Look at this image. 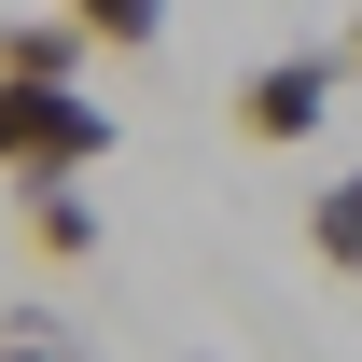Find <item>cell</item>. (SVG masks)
I'll list each match as a JSON object with an SVG mask.
<instances>
[{
  "mask_svg": "<svg viewBox=\"0 0 362 362\" xmlns=\"http://www.w3.org/2000/svg\"><path fill=\"white\" fill-rule=\"evenodd\" d=\"M112 139L126 126H112L84 84H14V70H0V181H14V195H28V181H98Z\"/></svg>",
  "mask_w": 362,
  "mask_h": 362,
  "instance_id": "cell-1",
  "label": "cell"
},
{
  "mask_svg": "<svg viewBox=\"0 0 362 362\" xmlns=\"http://www.w3.org/2000/svg\"><path fill=\"white\" fill-rule=\"evenodd\" d=\"M334 84H362V70H349V42H293V56H265V70H251L223 112H237V139H251V153H293V139H320Z\"/></svg>",
  "mask_w": 362,
  "mask_h": 362,
  "instance_id": "cell-2",
  "label": "cell"
},
{
  "mask_svg": "<svg viewBox=\"0 0 362 362\" xmlns=\"http://www.w3.org/2000/svg\"><path fill=\"white\" fill-rule=\"evenodd\" d=\"M84 56H98V28L56 0V14H0V70L14 84H84Z\"/></svg>",
  "mask_w": 362,
  "mask_h": 362,
  "instance_id": "cell-3",
  "label": "cell"
},
{
  "mask_svg": "<svg viewBox=\"0 0 362 362\" xmlns=\"http://www.w3.org/2000/svg\"><path fill=\"white\" fill-rule=\"evenodd\" d=\"M28 265H98V195L84 181H28Z\"/></svg>",
  "mask_w": 362,
  "mask_h": 362,
  "instance_id": "cell-4",
  "label": "cell"
},
{
  "mask_svg": "<svg viewBox=\"0 0 362 362\" xmlns=\"http://www.w3.org/2000/svg\"><path fill=\"white\" fill-rule=\"evenodd\" d=\"M307 251H320V265L362 293V168H334V181L307 195Z\"/></svg>",
  "mask_w": 362,
  "mask_h": 362,
  "instance_id": "cell-5",
  "label": "cell"
},
{
  "mask_svg": "<svg viewBox=\"0 0 362 362\" xmlns=\"http://www.w3.org/2000/svg\"><path fill=\"white\" fill-rule=\"evenodd\" d=\"M70 14L98 28V56H153L168 42V0H70Z\"/></svg>",
  "mask_w": 362,
  "mask_h": 362,
  "instance_id": "cell-6",
  "label": "cell"
},
{
  "mask_svg": "<svg viewBox=\"0 0 362 362\" xmlns=\"http://www.w3.org/2000/svg\"><path fill=\"white\" fill-rule=\"evenodd\" d=\"M0 362H84V349H70V320H42V307H14V320H0Z\"/></svg>",
  "mask_w": 362,
  "mask_h": 362,
  "instance_id": "cell-7",
  "label": "cell"
},
{
  "mask_svg": "<svg viewBox=\"0 0 362 362\" xmlns=\"http://www.w3.org/2000/svg\"><path fill=\"white\" fill-rule=\"evenodd\" d=\"M349 70H362V14H349Z\"/></svg>",
  "mask_w": 362,
  "mask_h": 362,
  "instance_id": "cell-8",
  "label": "cell"
}]
</instances>
